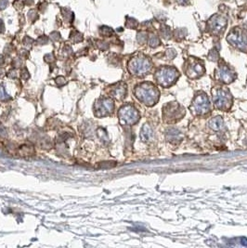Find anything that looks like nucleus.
<instances>
[{
  "label": "nucleus",
  "mask_w": 247,
  "mask_h": 248,
  "mask_svg": "<svg viewBox=\"0 0 247 248\" xmlns=\"http://www.w3.org/2000/svg\"><path fill=\"white\" fill-rule=\"evenodd\" d=\"M135 96L147 106L154 105L160 97V91L156 86L150 82L140 84L135 87Z\"/></svg>",
  "instance_id": "f257e3e1"
},
{
  "label": "nucleus",
  "mask_w": 247,
  "mask_h": 248,
  "mask_svg": "<svg viewBox=\"0 0 247 248\" xmlns=\"http://www.w3.org/2000/svg\"><path fill=\"white\" fill-rule=\"evenodd\" d=\"M213 102L217 109L228 111L232 105V95L225 87H215L212 91Z\"/></svg>",
  "instance_id": "f03ea898"
},
{
  "label": "nucleus",
  "mask_w": 247,
  "mask_h": 248,
  "mask_svg": "<svg viewBox=\"0 0 247 248\" xmlns=\"http://www.w3.org/2000/svg\"><path fill=\"white\" fill-rule=\"evenodd\" d=\"M185 114V109L176 102H171L163 108V119L165 123H176Z\"/></svg>",
  "instance_id": "7ed1b4c3"
},
{
  "label": "nucleus",
  "mask_w": 247,
  "mask_h": 248,
  "mask_svg": "<svg viewBox=\"0 0 247 248\" xmlns=\"http://www.w3.org/2000/svg\"><path fill=\"white\" fill-rule=\"evenodd\" d=\"M178 77H179L178 71L176 68L170 66L162 67L155 73V78L157 83L165 87H168L173 84H175Z\"/></svg>",
  "instance_id": "20e7f679"
},
{
  "label": "nucleus",
  "mask_w": 247,
  "mask_h": 248,
  "mask_svg": "<svg viewBox=\"0 0 247 248\" xmlns=\"http://www.w3.org/2000/svg\"><path fill=\"white\" fill-rule=\"evenodd\" d=\"M151 68V61L143 55L134 57L128 62V70L134 75H138V76L145 75L150 72Z\"/></svg>",
  "instance_id": "39448f33"
},
{
  "label": "nucleus",
  "mask_w": 247,
  "mask_h": 248,
  "mask_svg": "<svg viewBox=\"0 0 247 248\" xmlns=\"http://www.w3.org/2000/svg\"><path fill=\"white\" fill-rule=\"evenodd\" d=\"M190 112L195 115H207L210 112V102L205 92H199L194 97L191 104Z\"/></svg>",
  "instance_id": "423d86ee"
},
{
  "label": "nucleus",
  "mask_w": 247,
  "mask_h": 248,
  "mask_svg": "<svg viewBox=\"0 0 247 248\" xmlns=\"http://www.w3.org/2000/svg\"><path fill=\"white\" fill-rule=\"evenodd\" d=\"M119 119L122 125H134L140 120L139 112L130 105L122 107L119 111Z\"/></svg>",
  "instance_id": "0eeeda50"
},
{
  "label": "nucleus",
  "mask_w": 247,
  "mask_h": 248,
  "mask_svg": "<svg viewBox=\"0 0 247 248\" xmlns=\"http://www.w3.org/2000/svg\"><path fill=\"white\" fill-rule=\"evenodd\" d=\"M228 42L233 47L243 50L247 51V35L241 29H233L227 37Z\"/></svg>",
  "instance_id": "6e6552de"
},
{
  "label": "nucleus",
  "mask_w": 247,
  "mask_h": 248,
  "mask_svg": "<svg viewBox=\"0 0 247 248\" xmlns=\"http://www.w3.org/2000/svg\"><path fill=\"white\" fill-rule=\"evenodd\" d=\"M205 72V65L203 62H201L198 59L190 58L189 62H187V67H186V74L190 78H198L202 76Z\"/></svg>",
  "instance_id": "1a4fd4ad"
},
{
  "label": "nucleus",
  "mask_w": 247,
  "mask_h": 248,
  "mask_svg": "<svg viewBox=\"0 0 247 248\" xmlns=\"http://www.w3.org/2000/svg\"><path fill=\"white\" fill-rule=\"evenodd\" d=\"M235 77L236 73L226 64H220L215 70V78L224 84H230Z\"/></svg>",
  "instance_id": "9d476101"
},
{
  "label": "nucleus",
  "mask_w": 247,
  "mask_h": 248,
  "mask_svg": "<svg viewBox=\"0 0 247 248\" xmlns=\"http://www.w3.org/2000/svg\"><path fill=\"white\" fill-rule=\"evenodd\" d=\"M227 24H228L227 19L221 15H214L208 21L209 31L215 35L221 34L224 31V29L227 27Z\"/></svg>",
  "instance_id": "9b49d317"
},
{
  "label": "nucleus",
  "mask_w": 247,
  "mask_h": 248,
  "mask_svg": "<svg viewBox=\"0 0 247 248\" xmlns=\"http://www.w3.org/2000/svg\"><path fill=\"white\" fill-rule=\"evenodd\" d=\"M114 109V103L110 99H104L99 101L95 104V113L98 116H103L111 113Z\"/></svg>",
  "instance_id": "f8f14e48"
},
{
  "label": "nucleus",
  "mask_w": 247,
  "mask_h": 248,
  "mask_svg": "<svg viewBox=\"0 0 247 248\" xmlns=\"http://www.w3.org/2000/svg\"><path fill=\"white\" fill-rule=\"evenodd\" d=\"M126 94V86L125 84H123V83L117 84L112 87L111 95L114 98H116L118 100H122V99H124Z\"/></svg>",
  "instance_id": "ddd939ff"
},
{
  "label": "nucleus",
  "mask_w": 247,
  "mask_h": 248,
  "mask_svg": "<svg viewBox=\"0 0 247 248\" xmlns=\"http://www.w3.org/2000/svg\"><path fill=\"white\" fill-rule=\"evenodd\" d=\"M165 137H166L167 141L171 142V143H177V142L180 141L181 139H182L181 133L178 130H176V128H169L166 131Z\"/></svg>",
  "instance_id": "4468645a"
},
{
  "label": "nucleus",
  "mask_w": 247,
  "mask_h": 248,
  "mask_svg": "<svg viewBox=\"0 0 247 248\" xmlns=\"http://www.w3.org/2000/svg\"><path fill=\"white\" fill-rule=\"evenodd\" d=\"M223 122L224 121L221 116H215L210 119V121L208 122V126L214 131H219L223 127Z\"/></svg>",
  "instance_id": "2eb2a0df"
},
{
  "label": "nucleus",
  "mask_w": 247,
  "mask_h": 248,
  "mask_svg": "<svg viewBox=\"0 0 247 248\" xmlns=\"http://www.w3.org/2000/svg\"><path fill=\"white\" fill-rule=\"evenodd\" d=\"M153 137V131L152 129L151 128V126L148 125V124H145L143 126H142V129H141V138L143 141L147 142L150 141Z\"/></svg>",
  "instance_id": "dca6fc26"
},
{
  "label": "nucleus",
  "mask_w": 247,
  "mask_h": 248,
  "mask_svg": "<svg viewBox=\"0 0 247 248\" xmlns=\"http://www.w3.org/2000/svg\"><path fill=\"white\" fill-rule=\"evenodd\" d=\"M34 147L31 144H23L20 147V149L18 150V152L21 156L22 157H26V156H31L34 154Z\"/></svg>",
  "instance_id": "f3484780"
},
{
  "label": "nucleus",
  "mask_w": 247,
  "mask_h": 248,
  "mask_svg": "<svg viewBox=\"0 0 247 248\" xmlns=\"http://www.w3.org/2000/svg\"><path fill=\"white\" fill-rule=\"evenodd\" d=\"M116 164L114 162H101L99 164H97L96 167L97 168H101V169H107V168H111L114 167Z\"/></svg>",
  "instance_id": "a211bd4d"
},
{
  "label": "nucleus",
  "mask_w": 247,
  "mask_h": 248,
  "mask_svg": "<svg viewBox=\"0 0 247 248\" xmlns=\"http://www.w3.org/2000/svg\"><path fill=\"white\" fill-rule=\"evenodd\" d=\"M70 37L71 39H72V41H73L74 43H78V42L82 41V39H83V35H82L81 33L77 32V31H72V32L71 33Z\"/></svg>",
  "instance_id": "6ab92c4d"
},
{
  "label": "nucleus",
  "mask_w": 247,
  "mask_h": 248,
  "mask_svg": "<svg viewBox=\"0 0 247 248\" xmlns=\"http://www.w3.org/2000/svg\"><path fill=\"white\" fill-rule=\"evenodd\" d=\"M62 15H63L64 19H65L67 22H72V19H73V14H72V12L71 11L70 9H68V8H62Z\"/></svg>",
  "instance_id": "aec40b11"
},
{
  "label": "nucleus",
  "mask_w": 247,
  "mask_h": 248,
  "mask_svg": "<svg viewBox=\"0 0 247 248\" xmlns=\"http://www.w3.org/2000/svg\"><path fill=\"white\" fill-rule=\"evenodd\" d=\"M100 33H101V35H102V36H111L112 35L113 31H112L111 28H110L108 26H102L100 29Z\"/></svg>",
  "instance_id": "412c9836"
},
{
  "label": "nucleus",
  "mask_w": 247,
  "mask_h": 248,
  "mask_svg": "<svg viewBox=\"0 0 247 248\" xmlns=\"http://www.w3.org/2000/svg\"><path fill=\"white\" fill-rule=\"evenodd\" d=\"M126 25L127 28L134 29V28H136L138 26V22L135 19H133V18H127Z\"/></svg>",
  "instance_id": "4be33fe9"
},
{
  "label": "nucleus",
  "mask_w": 247,
  "mask_h": 248,
  "mask_svg": "<svg viewBox=\"0 0 247 248\" xmlns=\"http://www.w3.org/2000/svg\"><path fill=\"white\" fill-rule=\"evenodd\" d=\"M149 44H150V46L151 47H157V46H159L160 45V40H159V38L157 37L156 36H151V37H150V41H149Z\"/></svg>",
  "instance_id": "5701e85b"
},
{
  "label": "nucleus",
  "mask_w": 247,
  "mask_h": 248,
  "mask_svg": "<svg viewBox=\"0 0 247 248\" xmlns=\"http://www.w3.org/2000/svg\"><path fill=\"white\" fill-rule=\"evenodd\" d=\"M28 18L31 20V21H35L37 18H38V15H37V13H36V11H35V9H32V10H30L29 12H28Z\"/></svg>",
  "instance_id": "b1692460"
},
{
  "label": "nucleus",
  "mask_w": 247,
  "mask_h": 248,
  "mask_svg": "<svg viewBox=\"0 0 247 248\" xmlns=\"http://www.w3.org/2000/svg\"><path fill=\"white\" fill-rule=\"evenodd\" d=\"M161 33H162V36H164L165 38H169V36H170V30L167 27L162 28Z\"/></svg>",
  "instance_id": "393cba45"
},
{
  "label": "nucleus",
  "mask_w": 247,
  "mask_h": 248,
  "mask_svg": "<svg viewBox=\"0 0 247 248\" xmlns=\"http://www.w3.org/2000/svg\"><path fill=\"white\" fill-rule=\"evenodd\" d=\"M37 44H39V45H44V44H47V36H41V37H39L38 39H37Z\"/></svg>",
  "instance_id": "a878e982"
},
{
  "label": "nucleus",
  "mask_w": 247,
  "mask_h": 248,
  "mask_svg": "<svg viewBox=\"0 0 247 248\" xmlns=\"http://www.w3.org/2000/svg\"><path fill=\"white\" fill-rule=\"evenodd\" d=\"M146 34L145 33H140L139 35H138V40H139V42L140 43H144L145 41H146Z\"/></svg>",
  "instance_id": "bb28decb"
},
{
  "label": "nucleus",
  "mask_w": 247,
  "mask_h": 248,
  "mask_svg": "<svg viewBox=\"0 0 247 248\" xmlns=\"http://www.w3.org/2000/svg\"><path fill=\"white\" fill-rule=\"evenodd\" d=\"M217 58H218V54L215 50H212L211 52H210V54H209V59L211 61H216Z\"/></svg>",
  "instance_id": "cd10ccee"
},
{
  "label": "nucleus",
  "mask_w": 247,
  "mask_h": 248,
  "mask_svg": "<svg viewBox=\"0 0 247 248\" xmlns=\"http://www.w3.org/2000/svg\"><path fill=\"white\" fill-rule=\"evenodd\" d=\"M50 37H51L52 40H54V41H58V40H60L61 36H60V34H59L58 32H53V33L50 35Z\"/></svg>",
  "instance_id": "c85d7f7f"
},
{
  "label": "nucleus",
  "mask_w": 247,
  "mask_h": 248,
  "mask_svg": "<svg viewBox=\"0 0 247 248\" xmlns=\"http://www.w3.org/2000/svg\"><path fill=\"white\" fill-rule=\"evenodd\" d=\"M34 42V40L32 39V38H30V37H28V36H26L25 38H24V40H23V44L25 45V46H31L32 45V43Z\"/></svg>",
  "instance_id": "c756f323"
},
{
  "label": "nucleus",
  "mask_w": 247,
  "mask_h": 248,
  "mask_svg": "<svg viewBox=\"0 0 247 248\" xmlns=\"http://www.w3.org/2000/svg\"><path fill=\"white\" fill-rule=\"evenodd\" d=\"M14 7L17 8V9H21V8H22V7H23V4H22V1H20V0H17L14 4Z\"/></svg>",
  "instance_id": "7c9ffc66"
},
{
  "label": "nucleus",
  "mask_w": 247,
  "mask_h": 248,
  "mask_svg": "<svg viewBox=\"0 0 247 248\" xmlns=\"http://www.w3.org/2000/svg\"><path fill=\"white\" fill-rule=\"evenodd\" d=\"M7 98V94L5 93L4 87L2 86H0V99L1 100H5Z\"/></svg>",
  "instance_id": "2f4dec72"
},
{
  "label": "nucleus",
  "mask_w": 247,
  "mask_h": 248,
  "mask_svg": "<svg viewBox=\"0 0 247 248\" xmlns=\"http://www.w3.org/2000/svg\"><path fill=\"white\" fill-rule=\"evenodd\" d=\"M7 6V0H0V10L6 8Z\"/></svg>",
  "instance_id": "473e14b6"
},
{
  "label": "nucleus",
  "mask_w": 247,
  "mask_h": 248,
  "mask_svg": "<svg viewBox=\"0 0 247 248\" xmlns=\"http://www.w3.org/2000/svg\"><path fill=\"white\" fill-rule=\"evenodd\" d=\"M22 76L23 77V79H26V78L29 77V73H28V72H27L26 69H23L22 70Z\"/></svg>",
  "instance_id": "72a5a7b5"
},
{
  "label": "nucleus",
  "mask_w": 247,
  "mask_h": 248,
  "mask_svg": "<svg viewBox=\"0 0 247 248\" xmlns=\"http://www.w3.org/2000/svg\"><path fill=\"white\" fill-rule=\"evenodd\" d=\"M4 31V22L3 21L0 19V33H2Z\"/></svg>",
  "instance_id": "f704fd0d"
},
{
  "label": "nucleus",
  "mask_w": 247,
  "mask_h": 248,
  "mask_svg": "<svg viewBox=\"0 0 247 248\" xmlns=\"http://www.w3.org/2000/svg\"><path fill=\"white\" fill-rule=\"evenodd\" d=\"M241 243H242V245H244V246H246L247 239H245V238H243V239H242V241H241Z\"/></svg>",
  "instance_id": "c9c22d12"
},
{
  "label": "nucleus",
  "mask_w": 247,
  "mask_h": 248,
  "mask_svg": "<svg viewBox=\"0 0 247 248\" xmlns=\"http://www.w3.org/2000/svg\"><path fill=\"white\" fill-rule=\"evenodd\" d=\"M176 1H177L178 3H180V4H184V3H186L188 0H176Z\"/></svg>",
  "instance_id": "e433bc0d"
},
{
  "label": "nucleus",
  "mask_w": 247,
  "mask_h": 248,
  "mask_svg": "<svg viewBox=\"0 0 247 248\" xmlns=\"http://www.w3.org/2000/svg\"><path fill=\"white\" fill-rule=\"evenodd\" d=\"M4 62V58L2 56H0V64H2Z\"/></svg>",
  "instance_id": "4c0bfd02"
},
{
  "label": "nucleus",
  "mask_w": 247,
  "mask_h": 248,
  "mask_svg": "<svg viewBox=\"0 0 247 248\" xmlns=\"http://www.w3.org/2000/svg\"><path fill=\"white\" fill-rule=\"evenodd\" d=\"M246 29H247V22H246Z\"/></svg>",
  "instance_id": "58836bf2"
}]
</instances>
